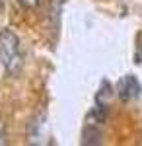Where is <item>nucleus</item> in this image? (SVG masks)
I'll return each mask as SVG.
<instances>
[{
	"label": "nucleus",
	"instance_id": "nucleus-1",
	"mask_svg": "<svg viewBox=\"0 0 142 146\" xmlns=\"http://www.w3.org/2000/svg\"><path fill=\"white\" fill-rule=\"evenodd\" d=\"M0 62L8 76H18L23 70V53L20 37L14 29L0 31Z\"/></svg>",
	"mask_w": 142,
	"mask_h": 146
},
{
	"label": "nucleus",
	"instance_id": "nucleus-2",
	"mask_svg": "<svg viewBox=\"0 0 142 146\" xmlns=\"http://www.w3.org/2000/svg\"><path fill=\"white\" fill-rule=\"evenodd\" d=\"M119 96L123 100H132V98H138L140 96V84L136 82L134 76H125L119 82Z\"/></svg>",
	"mask_w": 142,
	"mask_h": 146
},
{
	"label": "nucleus",
	"instance_id": "nucleus-3",
	"mask_svg": "<svg viewBox=\"0 0 142 146\" xmlns=\"http://www.w3.org/2000/svg\"><path fill=\"white\" fill-rule=\"evenodd\" d=\"M18 2L22 4L23 8H37L41 4V0H18Z\"/></svg>",
	"mask_w": 142,
	"mask_h": 146
}]
</instances>
